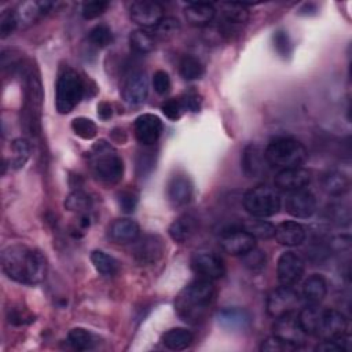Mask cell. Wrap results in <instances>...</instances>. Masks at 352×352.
Instances as JSON below:
<instances>
[{
    "label": "cell",
    "instance_id": "f1b7e54d",
    "mask_svg": "<svg viewBox=\"0 0 352 352\" xmlns=\"http://www.w3.org/2000/svg\"><path fill=\"white\" fill-rule=\"evenodd\" d=\"M161 341L168 349L183 351L192 344L194 334L184 327H172L162 334Z\"/></svg>",
    "mask_w": 352,
    "mask_h": 352
},
{
    "label": "cell",
    "instance_id": "ab89813d",
    "mask_svg": "<svg viewBox=\"0 0 352 352\" xmlns=\"http://www.w3.org/2000/svg\"><path fill=\"white\" fill-rule=\"evenodd\" d=\"M242 264L250 270V271H260L265 267L267 264V256L265 252H263L261 249H258L257 246L252 248L250 250H248L246 253H243L242 256Z\"/></svg>",
    "mask_w": 352,
    "mask_h": 352
},
{
    "label": "cell",
    "instance_id": "d4e9b609",
    "mask_svg": "<svg viewBox=\"0 0 352 352\" xmlns=\"http://www.w3.org/2000/svg\"><path fill=\"white\" fill-rule=\"evenodd\" d=\"M54 3L50 1H25L21 3L16 10V18L18 25L22 28H26L32 23H34L43 14L51 10Z\"/></svg>",
    "mask_w": 352,
    "mask_h": 352
},
{
    "label": "cell",
    "instance_id": "7dc6e473",
    "mask_svg": "<svg viewBox=\"0 0 352 352\" xmlns=\"http://www.w3.org/2000/svg\"><path fill=\"white\" fill-rule=\"evenodd\" d=\"M109 1H103V0H94V1H87L82 4V18L84 19H95L98 16H100L107 8H109Z\"/></svg>",
    "mask_w": 352,
    "mask_h": 352
},
{
    "label": "cell",
    "instance_id": "484cf974",
    "mask_svg": "<svg viewBox=\"0 0 352 352\" xmlns=\"http://www.w3.org/2000/svg\"><path fill=\"white\" fill-rule=\"evenodd\" d=\"M320 184L324 192H327L329 195L338 197V195H344L349 190L351 182L346 173L337 169H331L322 175Z\"/></svg>",
    "mask_w": 352,
    "mask_h": 352
},
{
    "label": "cell",
    "instance_id": "7a4b0ae2",
    "mask_svg": "<svg viewBox=\"0 0 352 352\" xmlns=\"http://www.w3.org/2000/svg\"><path fill=\"white\" fill-rule=\"evenodd\" d=\"M214 296L216 289L212 280L198 278L184 286L177 294L175 300L176 314L187 323H198L206 316Z\"/></svg>",
    "mask_w": 352,
    "mask_h": 352
},
{
    "label": "cell",
    "instance_id": "4dcf8cb0",
    "mask_svg": "<svg viewBox=\"0 0 352 352\" xmlns=\"http://www.w3.org/2000/svg\"><path fill=\"white\" fill-rule=\"evenodd\" d=\"M322 311H323V308L318 307V304H308L298 312V315H297L298 323L307 334L316 333Z\"/></svg>",
    "mask_w": 352,
    "mask_h": 352
},
{
    "label": "cell",
    "instance_id": "8992f818",
    "mask_svg": "<svg viewBox=\"0 0 352 352\" xmlns=\"http://www.w3.org/2000/svg\"><path fill=\"white\" fill-rule=\"evenodd\" d=\"M243 208L253 217H270L280 209V195L276 188L260 184L245 192Z\"/></svg>",
    "mask_w": 352,
    "mask_h": 352
},
{
    "label": "cell",
    "instance_id": "ba28073f",
    "mask_svg": "<svg viewBox=\"0 0 352 352\" xmlns=\"http://www.w3.org/2000/svg\"><path fill=\"white\" fill-rule=\"evenodd\" d=\"M191 268L201 279L216 280L226 274V267L220 256L209 250H201L191 257Z\"/></svg>",
    "mask_w": 352,
    "mask_h": 352
},
{
    "label": "cell",
    "instance_id": "83f0119b",
    "mask_svg": "<svg viewBox=\"0 0 352 352\" xmlns=\"http://www.w3.org/2000/svg\"><path fill=\"white\" fill-rule=\"evenodd\" d=\"M327 293V282L320 274H312L304 282L302 297L308 304H319Z\"/></svg>",
    "mask_w": 352,
    "mask_h": 352
},
{
    "label": "cell",
    "instance_id": "ee69618b",
    "mask_svg": "<svg viewBox=\"0 0 352 352\" xmlns=\"http://www.w3.org/2000/svg\"><path fill=\"white\" fill-rule=\"evenodd\" d=\"M260 349L263 352H293V351H297L298 348L272 334L271 337H268L263 341Z\"/></svg>",
    "mask_w": 352,
    "mask_h": 352
},
{
    "label": "cell",
    "instance_id": "d6986e66",
    "mask_svg": "<svg viewBox=\"0 0 352 352\" xmlns=\"http://www.w3.org/2000/svg\"><path fill=\"white\" fill-rule=\"evenodd\" d=\"M274 182L279 190L290 192L305 188L311 183V173L307 169H302L301 166L282 169L275 175Z\"/></svg>",
    "mask_w": 352,
    "mask_h": 352
},
{
    "label": "cell",
    "instance_id": "603a6c76",
    "mask_svg": "<svg viewBox=\"0 0 352 352\" xmlns=\"http://www.w3.org/2000/svg\"><path fill=\"white\" fill-rule=\"evenodd\" d=\"M139 224L132 219H117L109 228V235L116 243H131L139 238Z\"/></svg>",
    "mask_w": 352,
    "mask_h": 352
},
{
    "label": "cell",
    "instance_id": "52a82bcc",
    "mask_svg": "<svg viewBox=\"0 0 352 352\" xmlns=\"http://www.w3.org/2000/svg\"><path fill=\"white\" fill-rule=\"evenodd\" d=\"M300 304V294L292 286L274 289L267 297V312L272 318L293 314Z\"/></svg>",
    "mask_w": 352,
    "mask_h": 352
},
{
    "label": "cell",
    "instance_id": "d590c367",
    "mask_svg": "<svg viewBox=\"0 0 352 352\" xmlns=\"http://www.w3.org/2000/svg\"><path fill=\"white\" fill-rule=\"evenodd\" d=\"M30 151H32V146L29 143V140L23 139V138H18L15 140H12L11 143V166L15 169L22 168L26 161L30 157Z\"/></svg>",
    "mask_w": 352,
    "mask_h": 352
},
{
    "label": "cell",
    "instance_id": "4fadbf2b",
    "mask_svg": "<svg viewBox=\"0 0 352 352\" xmlns=\"http://www.w3.org/2000/svg\"><path fill=\"white\" fill-rule=\"evenodd\" d=\"M285 209L293 217H298V219L311 217L316 210V198L307 188L290 191L287 192V197L285 201Z\"/></svg>",
    "mask_w": 352,
    "mask_h": 352
},
{
    "label": "cell",
    "instance_id": "30bf717a",
    "mask_svg": "<svg viewBox=\"0 0 352 352\" xmlns=\"http://www.w3.org/2000/svg\"><path fill=\"white\" fill-rule=\"evenodd\" d=\"M348 331L346 316L337 309H323L315 336L322 340H336Z\"/></svg>",
    "mask_w": 352,
    "mask_h": 352
},
{
    "label": "cell",
    "instance_id": "4316f807",
    "mask_svg": "<svg viewBox=\"0 0 352 352\" xmlns=\"http://www.w3.org/2000/svg\"><path fill=\"white\" fill-rule=\"evenodd\" d=\"M197 226H198V221L195 216L190 213L182 214L176 220H173V223L169 226V230H168L169 236L177 243H184L194 235Z\"/></svg>",
    "mask_w": 352,
    "mask_h": 352
},
{
    "label": "cell",
    "instance_id": "c3c4849f",
    "mask_svg": "<svg viewBox=\"0 0 352 352\" xmlns=\"http://www.w3.org/2000/svg\"><path fill=\"white\" fill-rule=\"evenodd\" d=\"M272 41H274V48L275 51L286 58L292 54V41H290V37L287 34V32L285 30H276L272 36Z\"/></svg>",
    "mask_w": 352,
    "mask_h": 352
},
{
    "label": "cell",
    "instance_id": "277c9868",
    "mask_svg": "<svg viewBox=\"0 0 352 352\" xmlns=\"http://www.w3.org/2000/svg\"><path fill=\"white\" fill-rule=\"evenodd\" d=\"M267 162L270 168L278 170L298 168L307 160V148L301 142L293 138H275L272 139L264 150Z\"/></svg>",
    "mask_w": 352,
    "mask_h": 352
},
{
    "label": "cell",
    "instance_id": "bcb514c9",
    "mask_svg": "<svg viewBox=\"0 0 352 352\" xmlns=\"http://www.w3.org/2000/svg\"><path fill=\"white\" fill-rule=\"evenodd\" d=\"M139 194L133 188H125L118 192V205L125 213H132L138 205Z\"/></svg>",
    "mask_w": 352,
    "mask_h": 352
},
{
    "label": "cell",
    "instance_id": "f6af8a7d",
    "mask_svg": "<svg viewBox=\"0 0 352 352\" xmlns=\"http://www.w3.org/2000/svg\"><path fill=\"white\" fill-rule=\"evenodd\" d=\"M157 36L161 38H169L175 36L180 30V23L176 18L172 16H165L161 19V22L155 26Z\"/></svg>",
    "mask_w": 352,
    "mask_h": 352
},
{
    "label": "cell",
    "instance_id": "836d02e7",
    "mask_svg": "<svg viewBox=\"0 0 352 352\" xmlns=\"http://www.w3.org/2000/svg\"><path fill=\"white\" fill-rule=\"evenodd\" d=\"M204 72L202 62L192 55H184L179 62V73L184 80H198L204 76Z\"/></svg>",
    "mask_w": 352,
    "mask_h": 352
},
{
    "label": "cell",
    "instance_id": "6da1fadb",
    "mask_svg": "<svg viewBox=\"0 0 352 352\" xmlns=\"http://www.w3.org/2000/svg\"><path fill=\"white\" fill-rule=\"evenodd\" d=\"M1 268L15 282L36 285L45 278L47 260L40 250L15 243L1 252Z\"/></svg>",
    "mask_w": 352,
    "mask_h": 352
},
{
    "label": "cell",
    "instance_id": "8fae6325",
    "mask_svg": "<svg viewBox=\"0 0 352 352\" xmlns=\"http://www.w3.org/2000/svg\"><path fill=\"white\" fill-rule=\"evenodd\" d=\"M304 274V260L294 252H285L279 256L276 264L278 280L282 286L296 285Z\"/></svg>",
    "mask_w": 352,
    "mask_h": 352
},
{
    "label": "cell",
    "instance_id": "8d00e7d4",
    "mask_svg": "<svg viewBox=\"0 0 352 352\" xmlns=\"http://www.w3.org/2000/svg\"><path fill=\"white\" fill-rule=\"evenodd\" d=\"M92 206V198L82 190H76L65 199V208L70 212L87 213Z\"/></svg>",
    "mask_w": 352,
    "mask_h": 352
},
{
    "label": "cell",
    "instance_id": "f5cc1de1",
    "mask_svg": "<svg viewBox=\"0 0 352 352\" xmlns=\"http://www.w3.org/2000/svg\"><path fill=\"white\" fill-rule=\"evenodd\" d=\"M34 320L29 314L26 312H22L21 309H16V308H11L8 311V322L10 323H14V324H23V323H28V322H32Z\"/></svg>",
    "mask_w": 352,
    "mask_h": 352
},
{
    "label": "cell",
    "instance_id": "e0dca14e",
    "mask_svg": "<svg viewBox=\"0 0 352 352\" xmlns=\"http://www.w3.org/2000/svg\"><path fill=\"white\" fill-rule=\"evenodd\" d=\"M133 131L138 142L143 146L154 144L162 132V121L155 114H142L135 120Z\"/></svg>",
    "mask_w": 352,
    "mask_h": 352
},
{
    "label": "cell",
    "instance_id": "7bdbcfd3",
    "mask_svg": "<svg viewBox=\"0 0 352 352\" xmlns=\"http://www.w3.org/2000/svg\"><path fill=\"white\" fill-rule=\"evenodd\" d=\"M18 18H16V11L7 8L1 12L0 15V37L6 38L8 37L11 33L15 32V29L18 28Z\"/></svg>",
    "mask_w": 352,
    "mask_h": 352
},
{
    "label": "cell",
    "instance_id": "816d5d0a",
    "mask_svg": "<svg viewBox=\"0 0 352 352\" xmlns=\"http://www.w3.org/2000/svg\"><path fill=\"white\" fill-rule=\"evenodd\" d=\"M180 102L183 104V109L184 110H190V111H199L201 109V96L194 92V91H190L187 92L184 96L180 98Z\"/></svg>",
    "mask_w": 352,
    "mask_h": 352
},
{
    "label": "cell",
    "instance_id": "74e56055",
    "mask_svg": "<svg viewBox=\"0 0 352 352\" xmlns=\"http://www.w3.org/2000/svg\"><path fill=\"white\" fill-rule=\"evenodd\" d=\"M69 344L77 351H88L94 346V337L92 334L81 327H74L67 334Z\"/></svg>",
    "mask_w": 352,
    "mask_h": 352
},
{
    "label": "cell",
    "instance_id": "b9f144b4",
    "mask_svg": "<svg viewBox=\"0 0 352 352\" xmlns=\"http://www.w3.org/2000/svg\"><path fill=\"white\" fill-rule=\"evenodd\" d=\"M327 219L337 226H348L351 223V210L345 204H331L327 208Z\"/></svg>",
    "mask_w": 352,
    "mask_h": 352
},
{
    "label": "cell",
    "instance_id": "681fc988",
    "mask_svg": "<svg viewBox=\"0 0 352 352\" xmlns=\"http://www.w3.org/2000/svg\"><path fill=\"white\" fill-rule=\"evenodd\" d=\"M161 110L165 114V117L172 121L179 120L182 117V113L184 111L180 99H176V98H172V99H168L166 102H164L161 106Z\"/></svg>",
    "mask_w": 352,
    "mask_h": 352
},
{
    "label": "cell",
    "instance_id": "3957f363",
    "mask_svg": "<svg viewBox=\"0 0 352 352\" xmlns=\"http://www.w3.org/2000/svg\"><path fill=\"white\" fill-rule=\"evenodd\" d=\"M88 162L95 177L104 184H117L124 175V162L117 150L104 139L94 143Z\"/></svg>",
    "mask_w": 352,
    "mask_h": 352
},
{
    "label": "cell",
    "instance_id": "e575fe53",
    "mask_svg": "<svg viewBox=\"0 0 352 352\" xmlns=\"http://www.w3.org/2000/svg\"><path fill=\"white\" fill-rule=\"evenodd\" d=\"M242 228L256 239H270L274 236L275 232V226L271 224L270 221L263 220L261 217H254L252 220L245 221Z\"/></svg>",
    "mask_w": 352,
    "mask_h": 352
},
{
    "label": "cell",
    "instance_id": "f546056e",
    "mask_svg": "<svg viewBox=\"0 0 352 352\" xmlns=\"http://www.w3.org/2000/svg\"><path fill=\"white\" fill-rule=\"evenodd\" d=\"M223 19L228 26H236L249 21V10L242 3H224L221 4Z\"/></svg>",
    "mask_w": 352,
    "mask_h": 352
},
{
    "label": "cell",
    "instance_id": "ac0fdd59",
    "mask_svg": "<svg viewBox=\"0 0 352 352\" xmlns=\"http://www.w3.org/2000/svg\"><path fill=\"white\" fill-rule=\"evenodd\" d=\"M148 95V78L144 72L136 70L132 72L124 85H122V98L128 104H140L146 100Z\"/></svg>",
    "mask_w": 352,
    "mask_h": 352
},
{
    "label": "cell",
    "instance_id": "f35d334b",
    "mask_svg": "<svg viewBox=\"0 0 352 352\" xmlns=\"http://www.w3.org/2000/svg\"><path fill=\"white\" fill-rule=\"evenodd\" d=\"M72 129L77 136H80L81 139H85V140L94 139L98 133L96 124L92 120L87 118V117L74 118L72 121Z\"/></svg>",
    "mask_w": 352,
    "mask_h": 352
},
{
    "label": "cell",
    "instance_id": "2e32d148",
    "mask_svg": "<svg viewBox=\"0 0 352 352\" xmlns=\"http://www.w3.org/2000/svg\"><path fill=\"white\" fill-rule=\"evenodd\" d=\"M241 164L243 173L252 179L264 176L270 168L264 150L256 143H249L243 148Z\"/></svg>",
    "mask_w": 352,
    "mask_h": 352
},
{
    "label": "cell",
    "instance_id": "7402d4cb",
    "mask_svg": "<svg viewBox=\"0 0 352 352\" xmlns=\"http://www.w3.org/2000/svg\"><path fill=\"white\" fill-rule=\"evenodd\" d=\"M275 239L285 246H297L305 241L307 232L302 224L297 221H282L275 227Z\"/></svg>",
    "mask_w": 352,
    "mask_h": 352
},
{
    "label": "cell",
    "instance_id": "44dd1931",
    "mask_svg": "<svg viewBox=\"0 0 352 352\" xmlns=\"http://www.w3.org/2000/svg\"><path fill=\"white\" fill-rule=\"evenodd\" d=\"M192 183L184 175H175L168 183V198L173 206L187 205L192 198Z\"/></svg>",
    "mask_w": 352,
    "mask_h": 352
},
{
    "label": "cell",
    "instance_id": "ffe728a7",
    "mask_svg": "<svg viewBox=\"0 0 352 352\" xmlns=\"http://www.w3.org/2000/svg\"><path fill=\"white\" fill-rule=\"evenodd\" d=\"M216 319L219 326L228 331H243L249 329L252 323L250 314L246 309L238 307H227L220 309L216 315Z\"/></svg>",
    "mask_w": 352,
    "mask_h": 352
},
{
    "label": "cell",
    "instance_id": "cb8c5ba5",
    "mask_svg": "<svg viewBox=\"0 0 352 352\" xmlns=\"http://www.w3.org/2000/svg\"><path fill=\"white\" fill-rule=\"evenodd\" d=\"M184 15L187 22H190L194 26H206L209 25L214 15H216V8L210 3L205 1H194L188 3L184 8Z\"/></svg>",
    "mask_w": 352,
    "mask_h": 352
},
{
    "label": "cell",
    "instance_id": "9c48e42d",
    "mask_svg": "<svg viewBox=\"0 0 352 352\" xmlns=\"http://www.w3.org/2000/svg\"><path fill=\"white\" fill-rule=\"evenodd\" d=\"M164 252L165 246L162 239L154 234H146L133 242L132 254L140 265L155 264L162 257Z\"/></svg>",
    "mask_w": 352,
    "mask_h": 352
},
{
    "label": "cell",
    "instance_id": "60d3db41",
    "mask_svg": "<svg viewBox=\"0 0 352 352\" xmlns=\"http://www.w3.org/2000/svg\"><path fill=\"white\" fill-rule=\"evenodd\" d=\"M88 38L89 41L99 47V48H104L107 47L109 44H111L113 41V33H111V29L104 25V23H99L96 26H94L89 33H88Z\"/></svg>",
    "mask_w": 352,
    "mask_h": 352
},
{
    "label": "cell",
    "instance_id": "1f68e13d",
    "mask_svg": "<svg viewBox=\"0 0 352 352\" xmlns=\"http://www.w3.org/2000/svg\"><path fill=\"white\" fill-rule=\"evenodd\" d=\"M91 261L95 270L103 276H113L118 272V261L103 250H94L91 253Z\"/></svg>",
    "mask_w": 352,
    "mask_h": 352
},
{
    "label": "cell",
    "instance_id": "7c38bea8",
    "mask_svg": "<svg viewBox=\"0 0 352 352\" xmlns=\"http://www.w3.org/2000/svg\"><path fill=\"white\" fill-rule=\"evenodd\" d=\"M129 16L142 28H155L164 18V10L157 1L139 0L129 6Z\"/></svg>",
    "mask_w": 352,
    "mask_h": 352
},
{
    "label": "cell",
    "instance_id": "5bb4252c",
    "mask_svg": "<svg viewBox=\"0 0 352 352\" xmlns=\"http://www.w3.org/2000/svg\"><path fill=\"white\" fill-rule=\"evenodd\" d=\"M272 330H274V336L279 337L286 342L296 345L297 348H300V345L305 342L308 336L300 326L297 316H293V314L276 318L272 324Z\"/></svg>",
    "mask_w": 352,
    "mask_h": 352
},
{
    "label": "cell",
    "instance_id": "5b68a950",
    "mask_svg": "<svg viewBox=\"0 0 352 352\" xmlns=\"http://www.w3.org/2000/svg\"><path fill=\"white\" fill-rule=\"evenodd\" d=\"M56 110L60 114L70 113L82 99L85 92V84L76 70L72 67H63L59 72L56 80Z\"/></svg>",
    "mask_w": 352,
    "mask_h": 352
},
{
    "label": "cell",
    "instance_id": "d6a6232c",
    "mask_svg": "<svg viewBox=\"0 0 352 352\" xmlns=\"http://www.w3.org/2000/svg\"><path fill=\"white\" fill-rule=\"evenodd\" d=\"M129 45L136 54H148L155 48V40L144 29H136L129 34Z\"/></svg>",
    "mask_w": 352,
    "mask_h": 352
},
{
    "label": "cell",
    "instance_id": "db71d44e",
    "mask_svg": "<svg viewBox=\"0 0 352 352\" xmlns=\"http://www.w3.org/2000/svg\"><path fill=\"white\" fill-rule=\"evenodd\" d=\"M111 116H113V109H111L110 103L100 102L98 104V117L103 121H107L109 118H111Z\"/></svg>",
    "mask_w": 352,
    "mask_h": 352
},
{
    "label": "cell",
    "instance_id": "f907efd6",
    "mask_svg": "<svg viewBox=\"0 0 352 352\" xmlns=\"http://www.w3.org/2000/svg\"><path fill=\"white\" fill-rule=\"evenodd\" d=\"M153 87L154 91L160 95H165L170 89V77L165 70H157L153 74Z\"/></svg>",
    "mask_w": 352,
    "mask_h": 352
},
{
    "label": "cell",
    "instance_id": "9a60e30c",
    "mask_svg": "<svg viewBox=\"0 0 352 352\" xmlns=\"http://www.w3.org/2000/svg\"><path fill=\"white\" fill-rule=\"evenodd\" d=\"M220 245L228 254L242 256L256 246V238L243 228H231L220 235Z\"/></svg>",
    "mask_w": 352,
    "mask_h": 352
}]
</instances>
